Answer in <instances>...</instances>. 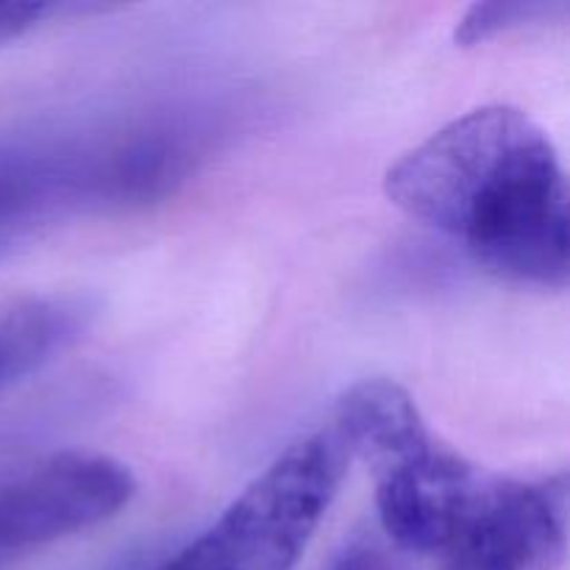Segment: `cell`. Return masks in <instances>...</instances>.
Returning a JSON list of instances; mask_svg holds the SVG:
<instances>
[{"mask_svg": "<svg viewBox=\"0 0 570 570\" xmlns=\"http://www.w3.org/2000/svg\"><path fill=\"white\" fill-rule=\"evenodd\" d=\"M395 209L501 278L566 289L568 178L546 128L518 106H479L384 173Z\"/></svg>", "mask_w": 570, "mask_h": 570, "instance_id": "1", "label": "cell"}, {"mask_svg": "<svg viewBox=\"0 0 570 570\" xmlns=\"http://www.w3.org/2000/svg\"><path fill=\"white\" fill-rule=\"evenodd\" d=\"M200 148L178 120L78 134L0 137V256L67 217L126 209L173 193Z\"/></svg>", "mask_w": 570, "mask_h": 570, "instance_id": "2", "label": "cell"}, {"mask_svg": "<svg viewBox=\"0 0 570 570\" xmlns=\"http://www.w3.org/2000/svg\"><path fill=\"white\" fill-rule=\"evenodd\" d=\"M334 432L373 476L384 534L410 554L445 560L499 490L501 473L445 445L393 379H365L345 390Z\"/></svg>", "mask_w": 570, "mask_h": 570, "instance_id": "3", "label": "cell"}, {"mask_svg": "<svg viewBox=\"0 0 570 570\" xmlns=\"http://www.w3.org/2000/svg\"><path fill=\"white\" fill-rule=\"evenodd\" d=\"M348 462L334 429L306 434L159 570H295L337 499Z\"/></svg>", "mask_w": 570, "mask_h": 570, "instance_id": "4", "label": "cell"}, {"mask_svg": "<svg viewBox=\"0 0 570 570\" xmlns=\"http://www.w3.org/2000/svg\"><path fill=\"white\" fill-rule=\"evenodd\" d=\"M137 493L126 462L53 451L0 468V557L42 549L120 515Z\"/></svg>", "mask_w": 570, "mask_h": 570, "instance_id": "5", "label": "cell"}, {"mask_svg": "<svg viewBox=\"0 0 570 570\" xmlns=\"http://www.w3.org/2000/svg\"><path fill=\"white\" fill-rule=\"evenodd\" d=\"M568 554V476H501L493 501L443 570H557Z\"/></svg>", "mask_w": 570, "mask_h": 570, "instance_id": "6", "label": "cell"}, {"mask_svg": "<svg viewBox=\"0 0 570 570\" xmlns=\"http://www.w3.org/2000/svg\"><path fill=\"white\" fill-rule=\"evenodd\" d=\"M95 306L81 295H42L0 306V393L42 371L87 334Z\"/></svg>", "mask_w": 570, "mask_h": 570, "instance_id": "7", "label": "cell"}, {"mask_svg": "<svg viewBox=\"0 0 570 570\" xmlns=\"http://www.w3.org/2000/svg\"><path fill=\"white\" fill-rule=\"evenodd\" d=\"M566 3H538V0H521V3H473L465 14L460 17L454 28V42L462 48L488 42L499 33L518 31V28L540 26L551 22L554 17H566Z\"/></svg>", "mask_w": 570, "mask_h": 570, "instance_id": "8", "label": "cell"}, {"mask_svg": "<svg viewBox=\"0 0 570 570\" xmlns=\"http://www.w3.org/2000/svg\"><path fill=\"white\" fill-rule=\"evenodd\" d=\"M65 6L53 3H0V45L22 37L50 14H61Z\"/></svg>", "mask_w": 570, "mask_h": 570, "instance_id": "9", "label": "cell"}, {"mask_svg": "<svg viewBox=\"0 0 570 570\" xmlns=\"http://www.w3.org/2000/svg\"><path fill=\"white\" fill-rule=\"evenodd\" d=\"M332 570H384V560L373 546L356 543L334 562Z\"/></svg>", "mask_w": 570, "mask_h": 570, "instance_id": "10", "label": "cell"}]
</instances>
